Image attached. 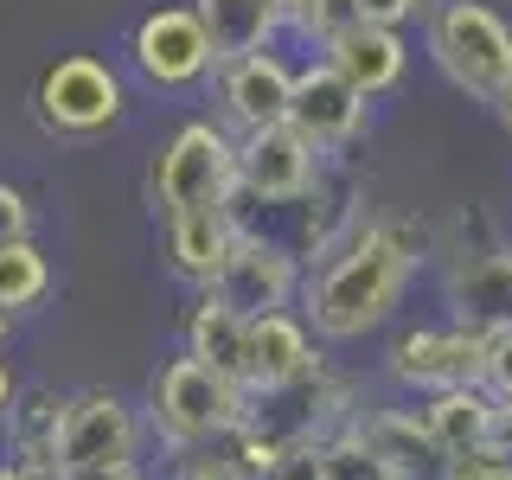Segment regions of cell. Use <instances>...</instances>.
<instances>
[{"label":"cell","instance_id":"1","mask_svg":"<svg viewBox=\"0 0 512 480\" xmlns=\"http://www.w3.org/2000/svg\"><path fill=\"white\" fill-rule=\"evenodd\" d=\"M436 224L423 212H372L333 256H320L301 282V320L314 327L320 346H352L365 333L391 327L404 308L410 282L429 269Z\"/></svg>","mask_w":512,"mask_h":480},{"label":"cell","instance_id":"2","mask_svg":"<svg viewBox=\"0 0 512 480\" xmlns=\"http://www.w3.org/2000/svg\"><path fill=\"white\" fill-rule=\"evenodd\" d=\"M141 416H148V436L167 455H192L205 442H224L237 423H250L256 404L244 384L199 365L192 352H173V359H160V372L141 391Z\"/></svg>","mask_w":512,"mask_h":480},{"label":"cell","instance_id":"3","mask_svg":"<svg viewBox=\"0 0 512 480\" xmlns=\"http://www.w3.org/2000/svg\"><path fill=\"white\" fill-rule=\"evenodd\" d=\"M423 58L448 90L500 109L512 90V20L493 0H436L423 20Z\"/></svg>","mask_w":512,"mask_h":480},{"label":"cell","instance_id":"4","mask_svg":"<svg viewBox=\"0 0 512 480\" xmlns=\"http://www.w3.org/2000/svg\"><path fill=\"white\" fill-rule=\"evenodd\" d=\"M128 84L122 64H109L103 52H58L32 77V122L52 141H96L122 122Z\"/></svg>","mask_w":512,"mask_h":480},{"label":"cell","instance_id":"5","mask_svg":"<svg viewBox=\"0 0 512 480\" xmlns=\"http://www.w3.org/2000/svg\"><path fill=\"white\" fill-rule=\"evenodd\" d=\"M148 199H154V218L186 212V205H212V199H237V135L212 116L180 122L154 154Z\"/></svg>","mask_w":512,"mask_h":480},{"label":"cell","instance_id":"6","mask_svg":"<svg viewBox=\"0 0 512 480\" xmlns=\"http://www.w3.org/2000/svg\"><path fill=\"white\" fill-rule=\"evenodd\" d=\"M122 58L148 90H199V84H212V71H218L212 32H205L192 0H160V7H148L128 26Z\"/></svg>","mask_w":512,"mask_h":480},{"label":"cell","instance_id":"7","mask_svg":"<svg viewBox=\"0 0 512 480\" xmlns=\"http://www.w3.org/2000/svg\"><path fill=\"white\" fill-rule=\"evenodd\" d=\"M487 372V333L461 320H416L384 346V378L410 397L448 391V384H480Z\"/></svg>","mask_w":512,"mask_h":480},{"label":"cell","instance_id":"8","mask_svg":"<svg viewBox=\"0 0 512 480\" xmlns=\"http://www.w3.org/2000/svg\"><path fill=\"white\" fill-rule=\"evenodd\" d=\"M301 282H308V263H301L295 244H282V237H263V231H244V237H237V250L224 256L212 295H218L231 314L263 320V314L301 308Z\"/></svg>","mask_w":512,"mask_h":480},{"label":"cell","instance_id":"9","mask_svg":"<svg viewBox=\"0 0 512 480\" xmlns=\"http://www.w3.org/2000/svg\"><path fill=\"white\" fill-rule=\"evenodd\" d=\"M320 173H327V154L295 122L237 135V192H244V205H282V212H295L314 192Z\"/></svg>","mask_w":512,"mask_h":480},{"label":"cell","instance_id":"10","mask_svg":"<svg viewBox=\"0 0 512 480\" xmlns=\"http://www.w3.org/2000/svg\"><path fill=\"white\" fill-rule=\"evenodd\" d=\"M148 416L109 384H84L64 404V436H58V474L64 468H103V461H141Z\"/></svg>","mask_w":512,"mask_h":480},{"label":"cell","instance_id":"11","mask_svg":"<svg viewBox=\"0 0 512 480\" xmlns=\"http://www.w3.org/2000/svg\"><path fill=\"white\" fill-rule=\"evenodd\" d=\"M288 122H295L327 160H346L365 141V128H372V96H365L359 84H346V77L314 52L295 71V103H288Z\"/></svg>","mask_w":512,"mask_h":480},{"label":"cell","instance_id":"12","mask_svg":"<svg viewBox=\"0 0 512 480\" xmlns=\"http://www.w3.org/2000/svg\"><path fill=\"white\" fill-rule=\"evenodd\" d=\"M237 205H244V192L237 199H212V205H186V212H160V263H167V276L180 288H212L224 256L237 250V237L250 231L244 218H237Z\"/></svg>","mask_w":512,"mask_h":480},{"label":"cell","instance_id":"13","mask_svg":"<svg viewBox=\"0 0 512 480\" xmlns=\"http://www.w3.org/2000/svg\"><path fill=\"white\" fill-rule=\"evenodd\" d=\"M295 71L276 45L269 52H250V58H231L212 71V103H218V122L231 135H256V128H276L288 122V103H295Z\"/></svg>","mask_w":512,"mask_h":480},{"label":"cell","instance_id":"14","mask_svg":"<svg viewBox=\"0 0 512 480\" xmlns=\"http://www.w3.org/2000/svg\"><path fill=\"white\" fill-rule=\"evenodd\" d=\"M320 365H327V359H320V340H314L308 320H301V308L250 320V352H244V391H250V404L288 397L295 384H308Z\"/></svg>","mask_w":512,"mask_h":480},{"label":"cell","instance_id":"15","mask_svg":"<svg viewBox=\"0 0 512 480\" xmlns=\"http://www.w3.org/2000/svg\"><path fill=\"white\" fill-rule=\"evenodd\" d=\"M442 301H448V320H461V327H480V333L512 327V244L448 256Z\"/></svg>","mask_w":512,"mask_h":480},{"label":"cell","instance_id":"16","mask_svg":"<svg viewBox=\"0 0 512 480\" xmlns=\"http://www.w3.org/2000/svg\"><path fill=\"white\" fill-rule=\"evenodd\" d=\"M295 212H301L295 250H301V263H308V269L320 263V256H333L365 218H372V212H365V180L346 167V160H327V173L314 180V192L295 205Z\"/></svg>","mask_w":512,"mask_h":480},{"label":"cell","instance_id":"17","mask_svg":"<svg viewBox=\"0 0 512 480\" xmlns=\"http://www.w3.org/2000/svg\"><path fill=\"white\" fill-rule=\"evenodd\" d=\"M333 64V71L346 77V84H359L365 96H391V90H404V77H410V39H404V26H352L346 39H333L327 52H320Z\"/></svg>","mask_w":512,"mask_h":480},{"label":"cell","instance_id":"18","mask_svg":"<svg viewBox=\"0 0 512 480\" xmlns=\"http://www.w3.org/2000/svg\"><path fill=\"white\" fill-rule=\"evenodd\" d=\"M359 436L391 461L397 480H429L448 468L442 442L429 436V416L423 404H378V410H359Z\"/></svg>","mask_w":512,"mask_h":480},{"label":"cell","instance_id":"19","mask_svg":"<svg viewBox=\"0 0 512 480\" xmlns=\"http://www.w3.org/2000/svg\"><path fill=\"white\" fill-rule=\"evenodd\" d=\"M64 404L71 397H58L52 384H20V397H13V410L0 416V429H7V461H20V468L58 480V436H64Z\"/></svg>","mask_w":512,"mask_h":480},{"label":"cell","instance_id":"20","mask_svg":"<svg viewBox=\"0 0 512 480\" xmlns=\"http://www.w3.org/2000/svg\"><path fill=\"white\" fill-rule=\"evenodd\" d=\"M180 352H192L199 365H212V372H224L231 384H244V352H250V320L231 314L224 301L212 295V288H199L192 295V308L180 320Z\"/></svg>","mask_w":512,"mask_h":480},{"label":"cell","instance_id":"21","mask_svg":"<svg viewBox=\"0 0 512 480\" xmlns=\"http://www.w3.org/2000/svg\"><path fill=\"white\" fill-rule=\"evenodd\" d=\"M423 416H429V436L442 442L448 461L474 455V448L493 442V416H500V397L487 384H448V391H429L423 397Z\"/></svg>","mask_w":512,"mask_h":480},{"label":"cell","instance_id":"22","mask_svg":"<svg viewBox=\"0 0 512 480\" xmlns=\"http://www.w3.org/2000/svg\"><path fill=\"white\" fill-rule=\"evenodd\" d=\"M192 7H199L205 32H212L218 64L250 58V52H269V45L288 32V20L269 7V0H192Z\"/></svg>","mask_w":512,"mask_h":480},{"label":"cell","instance_id":"23","mask_svg":"<svg viewBox=\"0 0 512 480\" xmlns=\"http://www.w3.org/2000/svg\"><path fill=\"white\" fill-rule=\"evenodd\" d=\"M45 295H52V256L39 250V237H13V244H0V308L20 320V314L39 308Z\"/></svg>","mask_w":512,"mask_h":480},{"label":"cell","instance_id":"24","mask_svg":"<svg viewBox=\"0 0 512 480\" xmlns=\"http://www.w3.org/2000/svg\"><path fill=\"white\" fill-rule=\"evenodd\" d=\"M327 480H397L391 461H384L378 448L359 436V416L327 436Z\"/></svg>","mask_w":512,"mask_h":480},{"label":"cell","instance_id":"25","mask_svg":"<svg viewBox=\"0 0 512 480\" xmlns=\"http://www.w3.org/2000/svg\"><path fill=\"white\" fill-rule=\"evenodd\" d=\"M352 26H365V7H359V0H314V7L288 26V39H301L308 52H327V45L346 39Z\"/></svg>","mask_w":512,"mask_h":480},{"label":"cell","instance_id":"26","mask_svg":"<svg viewBox=\"0 0 512 480\" xmlns=\"http://www.w3.org/2000/svg\"><path fill=\"white\" fill-rule=\"evenodd\" d=\"M256 480H327V436H288Z\"/></svg>","mask_w":512,"mask_h":480},{"label":"cell","instance_id":"27","mask_svg":"<svg viewBox=\"0 0 512 480\" xmlns=\"http://www.w3.org/2000/svg\"><path fill=\"white\" fill-rule=\"evenodd\" d=\"M180 468H173V480H256L244 461H237V448L231 442H205V448H192V455H173Z\"/></svg>","mask_w":512,"mask_h":480},{"label":"cell","instance_id":"28","mask_svg":"<svg viewBox=\"0 0 512 480\" xmlns=\"http://www.w3.org/2000/svg\"><path fill=\"white\" fill-rule=\"evenodd\" d=\"M480 384H487L500 404H512V327L487 333V372H480Z\"/></svg>","mask_w":512,"mask_h":480},{"label":"cell","instance_id":"29","mask_svg":"<svg viewBox=\"0 0 512 480\" xmlns=\"http://www.w3.org/2000/svg\"><path fill=\"white\" fill-rule=\"evenodd\" d=\"M13 237H32V199L0 180V244H13Z\"/></svg>","mask_w":512,"mask_h":480},{"label":"cell","instance_id":"30","mask_svg":"<svg viewBox=\"0 0 512 480\" xmlns=\"http://www.w3.org/2000/svg\"><path fill=\"white\" fill-rule=\"evenodd\" d=\"M359 7H365L372 26H410V20H429L436 0H359Z\"/></svg>","mask_w":512,"mask_h":480},{"label":"cell","instance_id":"31","mask_svg":"<svg viewBox=\"0 0 512 480\" xmlns=\"http://www.w3.org/2000/svg\"><path fill=\"white\" fill-rule=\"evenodd\" d=\"M58 480H141V461H103V468H64Z\"/></svg>","mask_w":512,"mask_h":480},{"label":"cell","instance_id":"32","mask_svg":"<svg viewBox=\"0 0 512 480\" xmlns=\"http://www.w3.org/2000/svg\"><path fill=\"white\" fill-rule=\"evenodd\" d=\"M13 397H20V378H13V365H7V352H0V416L13 410Z\"/></svg>","mask_w":512,"mask_h":480},{"label":"cell","instance_id":"33","mask_svg":"<svg viewBox=\"0 0 512 480\" xmlns=\"http://www.w3.org/2000/svg\"><path fill=\"white\" fill-rule=\"evenodd\" d=\"M493 448L512 455V404H500V416H493Z\"/></svg>","mask_w":512,"mask_h":480},{"label":"cell","instance_id":"34","mask_svg":"<svg viewBox=\"0 0 512 480\" xmlns=\"http://www.w3.org/2000/svg\"><path fill=\"white\" fill-rule=\"evenodd\" d=\"M269 7H276V13H282V20H288V26H295V20H301V13H308V7H314V0H269Z\"/></svg>","mask_w":512,"mask_h":480},{"label":"cell","instance_id":"35","mask_svg":"<svg viewBox=\"0 0 512 480\" xmlns=\"http://www.w3.org/2000/svg\"><path fill=\"white\" fill-rule=\"evenodd\" d=\"M0 480H45V474H32V468H20V461H0Z\"/></svg>","mask_w":512,"mask_h":480},{"label":"cell","instance_id":"36","mask_svg":"<svg viewBox=\"0 0 512 480\" xmlns=\"http://www.w3.org/2000/svg\"><path fill=\"white\" fill-rule=\"evenodd\" d=\"M493 116H500V128H506V135H512V90L500 96V109H493Z\"/></svg>","mask_w":512,"mask_h":480},{"label":"cell","instance_id":"37","mask_svg":"<svg viewBox=\"0 0 512 480\" xmlns=\"http://www.w3.org/2000/svg\"><path fill=\"white\" fill-rule=\"evenodd\" d=\"M7 333H13V314L0 308V352H7Z\"/></svg>","mask_w":512,"mask_h":480}]
</instances>
